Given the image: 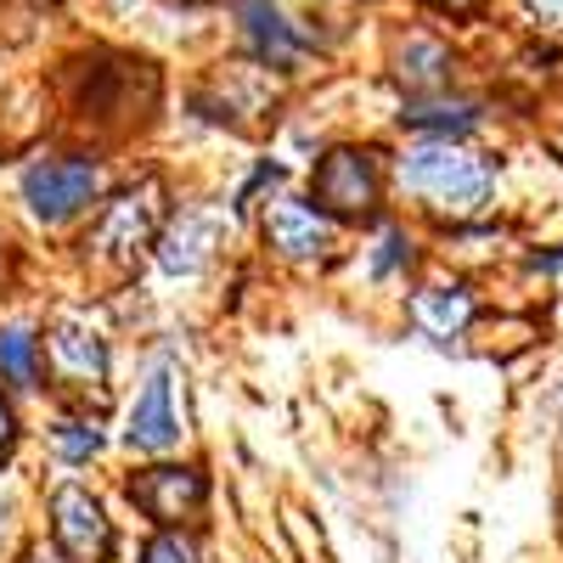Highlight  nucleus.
I'll return each mask as SVG.
<instances>
[{
  "mask_svg": "<svg viewBox=\"0 0 563 563\" xmlns=\"http://www.w3.org/2000/svg\"><path fill=\"white\" fill-rule=\"evenodd\" d=\"M7 451H12V406L0 400V462H7Z\"/></svg>",
  "mask_w": 563,
  "mask_h": 563,
  "instance_id": "nucleus-20",
  "label": "nucleus"
},
{
  "mask_svg": "<svg viewBox=\"0 0 563 563\" xmlns=\"http://www.w3.org/2000/svg\"><path fill=\"white\" fill-rule=\"evenodd\" d=\"M203 496H209V485H203L198 467H175V462L147 467V474H135V479H130V501L147 512V519H158V525L192 519V512L203 507Z\"/></svg>",
  "mask_w": 563,
  "mask_h": 563,
  "instance_id": "nucleus-7",
  "label": "nucleus"
},
{
  "mask_svg": "<svg viewBox=\"0 0 563 563\" xmlns=\"http://www.w3.org/2000/svg\"><path fill=\"white\" fill-rule=\"evenodd\" d=\"M52 361L63 378L74 384H90V378H108V344L90 333L85 321H63L57 333H52Z\"/></svg>",
  "mask_w": 563,
  "mask_h": 563,
  "instance_id": "nucleus-11",
  "label": "nucleus"
},
{
  "mask_svg": "<svg viewBox=\"0 0 563 563\" xmlns=\"http://www.w3.org/2000/svg\"><path fill=\"white\" fill-rule=\"evenodd\" d=\"M429 7H440V12H451V18H467L479 7V0H429Z\"/></svg>",
  "mask_w": 563,
  "mask_h": 563,
  "instance_id": "nucleus-22",
  "label": "nucleus"
},
{
  "mask_svg": "<svg viewBox=\"0 0 563 563\" xmlns=\"http://www.w3.org/2000/svg\"><path fill=\"white\" fill-rule=\"evenodd\" d=\"M180 366L175 361H158L147 378H141L135 400H130V417H124V445L130 451H169L180 440Z\"/></svg>",
  "mask_w": 563,
  "mask_h": 563,
  "instance_id": "nucleus-5",
  "label": "nucleus"
},
{
  "mask_svg": "<svg viewBox=\"0 0 563 563\" xmlns=\"http://www.w3.org/2000/svg\"><path fill=\"white\" fill-rule=\"evenodd\" d=\"M102 192V169L90 158H40L23 169V198L45 225H63L79 209H90Z\"/></svg>",
  "mask_w": 563,
  "mask_h": 563,
  "instance_id": "nucleus-3",
  "label": "nucleus"
},
{
  "mask_svg": "<svg viewBox=\"0 0 563 563\" xmlns=\"http://www.w3.org/2000/svg\"><path fill=\"white\" fill-rule=\"evenodd\" d=\"M400 124H411V130H429V135H467L479 124V108L474 102H462V97H429V102H411L406 113H400Z\"/></svg>",
  "mask_w": 563,
  "mask_h": 563,
  "instance_id": "nucleus-14",
  "label": "nucleus"
},
{
  "mask_svg": "<svg viewBox=\"0 0 563 563\" xmlns=\"http://www.w3.org/2000/svg\"><path fill=\"white\" fill-rule=\"evenodd\" d=\"M395 180L406 198H417V209H429L434 220H451V225L479 220L496 198V164L474 147H462L456 135H434L422 147H411L395 164Z\"/></svg>",
  "mask_w": 563,
  "mask_h": 563,
  "instance_id": "nucleus-1",
  "label": "nucleus"
},
{
  "mask_svg": "<svg viewBox=\"0 0 563 563\" xmlns=\"http://www.w3.org/2000/svg\"><path fill=\"white\" fill-rule=\"evenodd\" d=\"M158 220H164V186H158V180H141V186L119 192V198L102 209V220L90 225V243H85V249H97V254L113 260V265H130L141 249L158 238Z\"/></svg>",
  "mask_w": 563,
  "mask_h": 563,
  "instance_id": "nucleus-2",
  "label": "nucleus"
},
{
  "mask_svg": "<svg viewBox=\"0 0 563 563\" xmlns=\"http://www.w3.org/2000/svg\"><path fill=\"white\" fill-rule=\"evenodd\" d=\"M243 23H249V40H254V57H260V63H271V68H282V74L299 63L305 40L288 29V18L276 12V0H243Z\"/></svg>",
  "mask_w": 563,
  "mask_h": 563,
  "instance_id": "nucleus-10",
  "label": "nucleus"
},
{
  "mask_svg": "<svg viewBox=\"0 0 563 563\" xmlns=\"http://www.w3.org/2000/svg\"><path fill=\"white\" fill-rule=\"evenodd\" d=\"M225 243V220L209 214V209H192V214H180L169 231H164V249H158V265L169 276H198L209 271L214 249Z\"/></svg>",
  "mask_w": 563,
  "mask_h": 563,
  "instance_id": "nucleus-9",
  "label": "nucleus"
},
{
  "mask_svg": "<svg viewBox=\"0 0 563 563\" xmlns=\"http://www.w3.org/2000/svg\"><path fill=\"white\" fill-rule=\"evenodd\" d=\"M525 12L547 29H563V0H525Z\"/></svg>",
  "mask_w": 563,
  "mask_h": 563,
  "instance_id": "nucleus-19",
  "label": "nucleus"
},
{
  "mask_svg": "<svg viewBox=\"0 0 563 563\" xmlns=\"http://www.w3.org/2000/svg\"><path fill=\"white\" fill-rule=\"evenodd\" d=\"M316 209L321 214H339V220H366L372 209H378V192H384V180H378V158L361 153V147H339V153H327L316 164Z\"/></svg>",
  "mask_w": 563,
  "mask_h": 563,
  "instance_id": "nucleus-4",
  "label": "nucleus"
},
{
  "mask_svg": "<svg viewBox=\"0 0 563 563\" xmlns=\"http://www.w3.org/2000/svg\"><path fill=\"white\" fill-rule=\"evenodd\" d=\"M411 321L422 327L429 339H456L467 321H474V294L462 288V282H451V288H422L411 299Z\"/></svg>",
  "mask_w": 563,
  "mask_h": 563,
  "instance_id": "nucleus-12",
  "label": "nucleus"
},
{
  "mask_svg": "<svg viewBox=\"0 0 563 563\" xmlns=\"http://www.w3.org/2000/svg\"><path fill=\"white\" fill-rule=\"evenodd\" d=\"M395 63H400L395 74L406 79V90H417V97H434V90H445V79H451V52L429 34H411L395 52Z\"/></svg>",
  "mask_w": 563,
  "mask_h": 563,
  "instance_id": "nucleus-13",
  "label": "nucleus"
},
{
  "mask_svg": "<svg viewBox=\"0 0 563 563\" xmlns=\"http://www.w3.org/2000/svg\"><path fill=\"white\" fill-rule=\"evenodd\" d=\"M7 519H12V507H7V501H0V536H7Z\"/></svg>",
  "mask_w": 563,
  "mask_h": 563,
  "instance_id": "nucleus-23",
  "label": "nucleus"
},
{
  "mask_svg": "<svg viewBox=\"0 0 563 563\" xmlns=\"http://www.w3.org/2000/svg\"><path fill=\"white\" fill-rule=\"evenodd\" d=\"M378 249H384V254L372 260V276H389L400 260H411V243H406V231H400V225H389V231H384V243H378Z\"/></svg>",
  "mask_w": 563,
  "mask_h": 563,
  "instance_id": "nucleus-18",
  "label": "nucleus"
},
{
  "mask_svg": "<svg viewBox=\"0 0 563 563\" xmlns=\"http://www.w3.org/2000/svg\"><path fill=\"white\" fill-rule=\"evenodd\" d=\"M52 536H57V552L68 563H108L113 558V519L79 485L52 490Z\"/></svg>",
  "mask_w": 563,
  "mask_h": 563,
  "instance_id": "nucleus-6",
  "label": "nucleus"
},
{
  "mask_svg": "<svg viewBox=\"0 0 563 563\" xmlns=\"http://www.w3.org/2000/svg\"><path fill=\"white\" fill-rule=\"evenodd\" d=\"M23 563H68V558H63L57 547H29V552H23Z\"/></svg>",
  "mask_w": 563,
  "mask_h": 563,
  "instance_id": "nucleus-21",
  "label": "nucleus"
},
{
  "mask_svg": "<svg viewBox=\"0 0 563 563\" xmlns=\"http://www.w3.org/2000/svg\"><path fill=\"white\" fill-rule=\"evenodd\" d=\"M34 350H40V339L29 327H7V333H0V372H7L18 389H34Z\"/></svg>",
  "mask_w": 563,
  "mask_h": 563,
  "instance_id": "nucleus-15",
  "label": "nucleus"
},
{
  "mask_svg": "<svg viewBox=\"0 0 563 563\" xmlns=\"http://www.w3.org/2000/svg\"><path fill=\"white\" fill-rule=\"evenodd\" d=\"M141 563H203V552H198L192 536H180L175 525H164L147 547H141Z\"/></svg>",
  "mask_w": 563,
  "mask_h": 563,
  "instance_id": "nucleus-17",
  "label": "nucleus"
},
{
  "mask_svg": "<svg viewBox=\"0 0 563 563\" xmlns=\"http://www.w3.org/2000/svg\"><path fill=\"white\" fill-rule=\"evenodd\" d=\"M265 243L282 254V260H321L333 249V220H327L316 203H299V198H276L265 209Z\"/></svg>",
  "mask_w": 563,
  "mask_h": 563,
  "instance_id": "nucleus-8",
  "label": "nucleus"
},
{
  "mask_svg": "<svg viewBox=\"0 0 563 563\" xmlns=\"http://www.w3.org/2000/svg\"><path fill=\"white\" fill-rule=\"evenodd\" d=\"M52 445H57L63 462H90V456L102 451V429H97V422L68 417V422H57V429H52Z\"/></svg>",
  "mask_w": 563,
  "mask_h": 563,
  "instance_id": "nucleus-16",
  "label": "nucleus"
}]
</instances>
